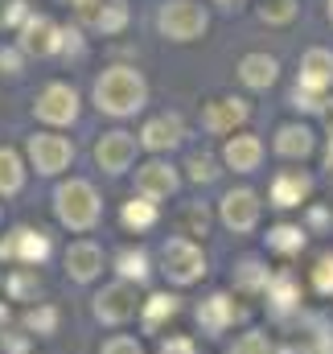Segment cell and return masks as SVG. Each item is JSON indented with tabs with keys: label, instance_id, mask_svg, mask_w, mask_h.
I'll return each mask as SVG.
<instances>
[{
	"label": "cell",
	"instance_id": "obj_1",
	"mask_svg": "<svg viewBox=\"0 0 333 354\" xmlns=\"http://www.w3.org/2000/svg\"><path fill=\"white\" fill-rule=\"evenodd\" d=\"M149 103V83L136 66H107L95 79V107L111 120H128Z\"/></svg>",
	"mask_w": 333,
	"mask_h": 354
},
{
	"label": "cell",
	"instance_id": "obj_2",
	"mask_svg": "<svg viewBox=\"0 0 333 354\" xmlns=\"http://www.w3.org/2000/svg\"><path fill=\"white\" fill-rule=\"evenodd\" d=\"M99 210H103V202H99L95 185L83 181V177H70L54 189V214L70 231H91L99 223Z\"/></svg>",
	"mask_w": 333,
	"mask_h": 354
},
{
	"label": "cell",
	"instance_id": "obj_3",
	"mask_svg": "<svg viewBox=\"0 0 333 354\" xmlns=\"http://www.w3.org/2000/svg\"><path fill=\"white\" fill-rule=\"evenodd\" d=\"M157 29L169 41H198L210 29V12L202 0H165L157 8Z\"/></svg>",
	"mask_w": 333,
	"mask_h": 354
},
{
	"label": "cell",
	"instance_id": "obj_4",
	"mask_svg": "<svg viewBox=\"0 0 333 354\" xmlns=\"http://www.w3.org/2000/svg\"><path fill=\"white\" fill-rule=\"evenodd\" d=\"M62 25L46 12H29V21L17 29V50L25 58H50V54H62Z\"/></svg>",
	"mask_w": 333,
	"mask_h": 354
},
{
	"label": "cell",
	"instance_id": "obj_5",
	"mask_svg": "<svg viewBox=\"0 0 333 354\" xmlns=\"http://www.w3.org/2000/svg\"><path fill=\"white\" fill-rule=\"evenodd\" d=\"M161 264H165V276L173 284H193L206 272V256H202V248L193 239L177 235V239H169L165 248H161Z\"/></svg>",
	"mask_w": 333,
	"mask_h": 354
},
{
	"label": "cell",
	"instance_id": "obj_6",
	"mask_svg": "<svg viewBox=\"0 0 333 354\" xmlns=\"http://www.w3.org/2000/svg\"><path fill=\"white\" fill-rule=\"evenodd\" d=\"M33 115L41 124H50V128L75 124L79 120V91L70 87V83H50V87L33 99Z\"/></svg>",
	"mask_w": 333,
	"mask_h": 354
},
{
	"label": "cell",
	"instance_id": "obj_7",
	"mask_svg": "<svg viewBox=\"0 0 333 354\" xmlns=\"http://www.w3.org/2000/svg\"><path fill=\"white\" fill-rule=\"evenodd\" d=\"M25 153H29L33 169L46 174V177L62 174V169L75 161V145H70L66 136H58V132H33L29 145H25Z\"/></svg>",
	"mask_w": 333,
	"mask_h": 354
},
{
	"label": "cell",
	"instance_id": "obj_8",
	"mask_svg": "<svg viewBox=\"0 0 333 354\" xmlns=\"http://www.w3.org/2000/svg\"><path fill=\"white\" fill-rule=\"evenodd\" d=\"M136 309H140V301H136V284H128V280H115V284H107V288L95 297V317L107 322V326H124V322H132Z\"/></svg>",
	"mask_w": 333,
	"mask_h": 354
},
{
	"label": "cell",
	"instance_id": "obj_9",
	"mask_svg": "<svg viewBox=\"0 0 333 354\" xmlns=\"http://www.w3.org/2000/svg\"><path fill=\"white\" fill-rule=\"evenodd\" d=\"M79 21H83L86 29H95V33H103V37H111V33H124V25H128V0H83L79 8Z\"/></svg>",
	"mask_w": 333,
	"mask_h": 354
},
{
	"label": "cell",
	"instance_id": "obj_10",
	"mask_svg": "<svg viewBox=\"0 0 333 354\" xmlns=\"http://www.w3.org/2000/svg\"><path fill=\"white\" fill-rule=\"evenodd\" d=\"M46 256H50V239L41 231H33V227H17L0 243V260H17V264H25V268L41 264Z\"/></svg>",
	"mask_w": 333,
	"mask_h": 354
},
{
	"label": "cell",
	"instance_id": "obj_11",
	"mask_svg": "<svg viewBox=\"0 0 333 354\" xmlns=\"http://www.w3.org/2000/svg\"><path fill=\"white\" fill-rule=\"evenodd\" d=\"M218 214H222V223L235 235L255 231V223H259V198H255V189H231V194H222Z\"/></svg>",
	"mask_w": 333,
	"mask_h": 354
},
{
	"label": "cell",
	"instance_id": "obj_12",
	"mask_svg": "<svg viewBox=\"0 0 333 354\" xmlns=\"http://www.w3.org/2000/svg\"><path fill=\"white\" fill-rule=\"evenodd\" d=\"M95 161H99V169H107V174H124L132 161H136V136L132 132H103L99 136V145H95Z\"/></svg>",
	"mask_w": 333,
	"mask_h": 354
},
{
	"label": "cell",
	"instance_id": "obj_13",
	"mask_svg": "<svg viewBox=\"0 0 333 354\" xmlns=\"http://www.w3.org/2000/svg\"><path fill=\"white\" fill-rule=\"evenodd\" d=\"M247 115H251L247 99H239V95H222V99H210V103H206V111H202V128L214 132V136H222V132H235Z\"/></svg>",
	"mask_w": 333,
	"mask_h": 354
},
{
	"label": "cell",
	"instance_id": "obj_14",
	"mask_svg": "<svg viewBox=\"0 0 333 354\" xmlns=\"http://www.w3.org/2000/svg\"><path fill=\"white\" fill-rule=\"evenodd\" d=\"M181 140H185L181 115H153V120L140 128V145H144L149 153H169V149H177Z\"/></svg>",
	"mask_w": 333,
	"mask_h": 354
},
{
	"label": "cell",
	"instance_id": "obj_15",
	"mask_svg": "<svg viewBox=\"0 0 333 354\" xmlns=\"http://www.w3.org/2000/svg\"><path fill=\"white\" fill-rule=\"evenodd\" d=\"M296 83L305 91H317V95H325L333 87V50H321V46H313L305 58H301V75H296Z\"/></svg>",
	"mask_w": 333,
	"mask_h": 354
},
{
	"label": "cell",
	"instance_id": "obj_16",
	"mask_svg": "<svg viewBox=\"0 0 333 354\" xmlns=\"http://www.w3.org/2000/svg\"><path fill=\"white\" fill-rule=\"evenodd\" d=\"M259 161H263V140L251 136V132H239V136H231V140L222 145V165L235 169V174L259 169Z\"/></svg>",
	"mask_w": 333,
	"mask_h": 354
},
{
	"label": "cell",
	"instance_id": "obj_17",
	"mask_svg": "<svg viewBox=\"0 0 333 354\" xmlns=\"http://www.w3.org/2000/svg\"><path fill=\"white\" fill-rule=\"evenodd\" d=\"M177 185H181V177H177V169H173L169 161H149V165L136 169V189H140L144 198H153V202L177 194Z\"/></svg>",
	"mask_w": 333,
	"mask_h": 354
},
{
	"label": "cell",
	"instance_id": "obj_18",
	"mask_svg": "<svg viewBox=\"0 0 333 354\" xmlns=\"http://www.w3.org/2000/svg\"><path fill=\"white\" fill-rule=\"evenodd\" d=\"M309 194H313V177L301 174V169H284V174L272 181V202H276L280 210H292V206H301Z\"/></svg>",
	"mask_w": 333,
	"mask_h": 354
},
{
	"label": "cell",
	"instance_id": "obj_19",
	"mask_svg": "<svg viewBox=\"0 0 333 354\" xmlns=\"http://www.w3.org/2000/svg\"><path fill=\"white\" fill-rule=\"evenodd\" d=\"M272 149H276L284 161H305V157L317 149V140H313V132H309L305 124H284V128H276Z\"/></svg>",
	"mask_w": 333,
	"mask_h": 354
},
{
	"label": "cell",
	"instance_id": "obj_20",
	"mask_svg": "<svg viewBox=\"0 0 333 354\" xmlns=\"http://www.w3.org/2000/svg\"><path fill=\"white\" fill-rule=\"evenodd\" d=\"M276 79H280V62L272 54H247L239 62V83L251 91H267Z\"/></svg>",
	"mask_w": 333,
	"mask_h": 354
},
{
	"label": "cell",
	"instance_id": "obj_21",
	"mask_svg": "<svg viewBox=\"0 0 333 354\" xmlns=\"http://www.w3.org/2000/svg\"><path fill=\"white\" fill-rule=\"evenodd\" d=\"M99 268H103V252L91 243V239H79V243H70V252H66V272L86 284V280H95L99 276Z\"/></svg>",
	"mask_w": 333,
	"mask_h": 354
},
{
	"label": "cell",
	"instance_id": "obj_22",
	"mask_svg": "<svg viewBox=\"0 0 333 354\" xmlns=\"http://www.w3.org/2000/svg\"><path fill=\"white\" fill-rule=\"evenodd\" d=\"M235 317H239V309H235V301L222 297V292H214L210 301L198 305V322H202V330H210V334H222Z\"/></svg>",
	"mask_w": 333,
	"mask_h": 354
},
{
	"label": "cell",
	"instance_id": "obj_23",
	"mask_svg": "<svg viewBox=\"0 0 333 354\" xmlns=\"http://www.w3.org/2000/svg\"><path fill=\"white\" fill-rule=\"evenodd\" d=\"M263 297H267L280 313H288V309H296V305H301V284H296V276H292V272H276V276L267 280Z\"/></svg>",
	"mask_w": 333,
	"mask_h": 354
},
{
	"label": "cell",
	"instance_id": "obj_24",
	"mask_svg": "<svg viewBox=\"0 0 333 354\" xmlns=\"http://www.w3.org/2000/svg\"><path fill=\"white\" fill-rule=\"evenodd\" d=\"M120 218H124V227H132V231H149L153 223H157V202L153 198H132V202H124V210H120Z\"/></svg>",
	"mask_w": 333,
	"mask_h": 354
},
{
	"label": "cell",
	"instance_id": "obj_25",
	"mask_svg": "<svg viewBox=\"0 0 333 354\" xmlns=\"http://www.w3.org/2000/svg\"><path fill=\"white\" fill-rule=\"evenodd\" d=\"M305 227H292V223H280V227H272L267 231V248L272 252H280V256H296L301 248H305Z\"/></svg>",
	"mask_w": 333,
	"mask_h": 354
},
{
	"label": "cell",
	"instance_id": "obj_26",
	"mask_svg": "<svg viewBox=\"0 0 333 354\" xmlns=\"http://www.w3.org/2000/svg\"><path fill=\"white\" fill-rule=\"evenodd\" d=\"M115 272H120V280H128V284H144V280H149V256H144L140 248H128V252L115 256Z\"/></svg>",
	"mask_w": 333,
	"mask_h": 354
},
{
	"label": "cell",
	"instance_id": "obj_27",
	"mask_svg": "<svg viewBox=\"0 0 333 354\" xmlns=\"http://www.w3.org/2000/svg\"><path fill=\"white\" fill-rule=\"evenodd\" d=\"M21 185H25V165H21V157L0 145V194H17Z\"/></svg>",
	"mask_w": 333,
	"mask_h": 354
},
{
	"label": "cell",
	"instance_id": "obj_28",
	"mask_svg": "<svg viewBox=\"0 0 333 354\" xmlns=\"http://www.w3.org/2000/svg\"><path fill=\"white\" fill-rule=\"evenodd\" d=\"M296 0H259V21L263 25H288L296 17Z\"/></svg>",
	"mask_w": 333,
	"mask_h": 354
},
{
	"label": "cell",
	"instance_id": "obj_29",
	"mask_svg": "<svg viewBox=\"0 0 333 354\" xmlns=\"http://www.w3.org/2000/svg\"><path fill=\"white\" fill-rule=\"evenodd\" d=\"M8 297H12V301L37 297V268H17V272L8 276Z\"/></svg>",
	"mask_w": 333,
	"mask_h": 354
},
{
	"label": "cell",
	"instance_id": "obj_30",
	"mask_svg": "<svg viewBox=\"0 0 333 354\" xmlns=\"http://www.w3.org/2000/svg\"><path fill=\"white\" fill-rule=\"evenodd\" d=\"M185 169H189V181H198V185H210V181H218V165H214V157H206V153H193L189 161H185Z\"/></svg>",
	"mask_w": 333,
	"mask_h": 354
},
{
	"label": "cell",
	"instance_id": "obj_31",
	"mask_svg": "<svg viewBox=\"0 0 333 354\" xmlns=\"http://www.w3.org/2000/svg\"><path fill=\"white\" fill-rule=\"evenodd\" d=\"M177 313V297H169V292H157V297H149V305H144V322L149 326H161L165 317Z\"/></svg>",
	"mask_w": 333,
	"mask_h": 354
},
{
	"label": "cell",
	"instance_id": "obj_32",
	"mask_svg": "<svg viewBox=\"0 0 333 354\" xmlns=\"http://www.w3.org/2000/svg\"><path fill=\"white\" fill-rule=\"evenodd\" d=\"M206 227H210V214H206V206H185L181 210V235H206Z\"/></svg>",
	"mask_w": 333,
	"mask_h": 354
},
{
	"label": "cell",
	"instance_id": "obj_33",
	"mask_svg": "<svg viewBox=\"0 0 333 354\" xmlns=\"http://www.w3.org/2000/svg\"><path fill=\"white\" fill-rule=\"evenodd\" d=\"M25 326L37 330V334H54V326H58V309H50V305L29 309V313H25Z\"/></svg>",
	"mask_w": 333,
	"mask_h": 354
},
{
	"label": "cell",
	"instance_id": "obj_34",
	"mask_svg": "<svg viewBox=\"0 0 333 354\" xmlns=\"http://www.w3.org/2000/svg\"><path fill=\"white\" fill-rule=\"evenodd\" d=\"M280 354H333V338H330V334H309V338H305V346H296V342H292V346H284Z\"/></svg>",
	"mask_w": 333,
	"mask_h": 354
},
{
	"label": "cell",
	"instance_id": "obj_35",
	"mask_svg": "<svg viewBox=\"0 0 333 354\" xmlns=\"http://www.w3.org/2000/svg\"><path fill=\"white\" fill-rule=\"evenodd\" d=\"M313 288L321 297H333V256H321L317 268H313Z\"/></svg>",
	"mask_w": 333,
	"mask_h": 354
},
{
	"label": "cell",
	"instance_id": "obj_36",
	"mask_svg": "<svg viewBox=\"0 0 333 354\" xmlns=\"http://www.w3.org/2000/svg\"><path fill=\"white\" fill-rule=\"evenodd\" d=\"M231 354H272V342H267L259 330H251V334H243V338L231 346Z\"/></svg>",
	"mask_w": 333,
	"mask_h": 354
},
{
	"label": "cell",
	"instance_id": "obj_37",
	"mask_svg": "<svg viewBox=\"0 0 333 354\" xmlns=\"http://www.w3.org/2000/svg\"><path fill=\"white\" fill-rule=\"evenodd\" d=\"M292 107H296V111H321L325 99H321L317 91H305L301 83H296V87H292Z\"/></svg>",
	"mask_w": 333,
	"mask_h": 354
},
{
	"label": "cell",
	"instance_id": "obj_38",
	"mask_svg": "<svg viewBox=\"0 0 333 354\" xmlns=\"http://www.w3.org/2000/svg\"><path fill=\"white\" fill-rule=\"evenodd\" d=\"M239 280H243V288H259V292H263L272 276H267V268H259V264H251L247 260V264L239 268Z\"/></svg>",
	"mask_w": 333,
	"mask_h": 354
},
{
	"label": "cell",
	"instance_id": "obj_39",
	"mask_svg": "<svg viewBox=\"0 0 333 354\" xmlns=\"http://www.w3.org/2000/svg\"><path fill=\"white\" fill-rule=\"evenodd\" d=\"M21 66H25V54H21L17 46H4V50H0V75L17 79V75H21Z\"/></svg>",
	"mask_w": 333,
	"mask_h": 354
},
{
	"label": "cell",
	"instance_id": "obj_40",
	"mask_svg": "<svg viewBox=\"0 0 333 354\" xmlns=\"http://www.w3.org/2000/svg\"><path fill=\"white\" fill-rule=\"evenodd\" d=\"M99 354H144V351H140L136 338H111V342H103V351Z\"/></svg>",
	"mask_w": 333,
	"mask_h": 354
},
{
	"label": "cell",
	"instance_id": "obj_41",
	"mask_svg": "<svg viewBox=\"0 0 333 354\" xmlns=\"http://www.w3.org/2000/svg\"><path fill=\"white\" fill-rule=\"evenodd\" d=\"M62 54H66V58H70V54H75V58L83 54V33H79V29H66V33H62Z\"/></svg>",
	"mask_w": 333,
	"mask_h": 354
},
{
	"label": "cell",
	"instance_id": "obj_42",
	"mask_svg": "<svg viewBox=\"0 0 333 354\" xmlns=\"http://www.w3.org/2000/svg\"><path fill=\"white\" fill-rule=\"evenodd\" d=\"M161 354H198V346H193V338H169Z\"/></svg>",
	"mask_w": 333,
	"mask_h": 354
},
{
	"label": "cell",
	"instance_id": "obj_43",
	"mask_svg": "<svg viewBox=\"0 0 333 354\" xmlns=\"http://www.w3.org/2000/svg\"><path fill=\"white\" fill-rule=\"evenodd\" d=\"M321 115H325V128H330V140H333V99H325V107H321Z\"/></svg>",
	"mask_w": 333,
	"mask_h": 354
},
{
	"label": "cell",
	"instance_id": "obj_44",
	"mask_svg": "<svg viewBox=\"0 0 333 354\" xmlns=\"http://www.w3.org/2000/svg\"><path fill=\"white\" fill-rule=\"evenodd\" d=\"M309 223H313V227H325V223H330V214H325V210H321V206H317V210H313V214H309Z\"/></svg>",
	"mask_w": 333,
	"mask_h": 354
},
{
	"label": "cell",
	"instance_id": "obj_45",
	"mask_svg": "<svg viewBox=\"0 0 333 354\" xmlns=\"http://www.w3.org/2000/svg\"><path fill=\"white\" fill-rule=\"evenodd\" d=\"M4 346L12 354H25V338H4Z\"/></svg>",
	"mask_w": 333,
	"mask_h": 354
},
{
	"label": "cell",
	"instance_id": "obj_46",
	"mask_svg": "<svg viewBox=\"0 0 333 354\" xmlns=\"http://www.w3.org/2000/svg\"><path fill=\"white\" fill-rule=\"evenodd\" d=\"M325 169L333 174V140H330V149H325Z\"/></svg>",
	"mask_w": 333,
	"mask_h": 354
},
{
	"label": "cell",
	"instance_id": "obj_47",
	"mask_svg": "<svg viewBox=\"0 0 333 354\" xmlns=\"http://www.w3.org/2000/svg\"><path fill=\"white\" fill-rule=\"evenodd\" d=\"M214 4H222V8H239L243 0H214Z\"/></svg>",
	"mask_w": 333,
	"mask_h": 354
},
{
	"label": "cell",
	"instance_id": "obj_48",
	"mask_svg": "<svg viewBox=\"0 0 333 354\" xmlns=\"http://www.w3.org/2000/svg\"><path fill=\"white\" fill-rule=\"evenodd\" d=\"M325 17H330V25H333V0H330V8H325Z\"/></svg>",
	"mask_w": 333,
	"mask_h": 354
},
{
	"label": "cell",
	"instance_id": "obj_49",
	"mask_svg": "<svg viewBox=\"0 0 333 354\" xmlns=\"http://www.w3.org/2000/svg\"><path fill=\"white\" fill-rule=\"evenodd\" d=\"M70 4H75V8H79V4H83V0H70Z\"/></svg>",
	"mask_w": 333,
	"mask_h": 354
}]
</instances>
